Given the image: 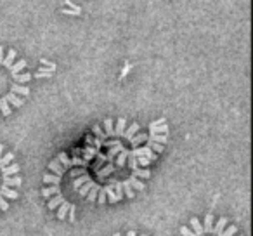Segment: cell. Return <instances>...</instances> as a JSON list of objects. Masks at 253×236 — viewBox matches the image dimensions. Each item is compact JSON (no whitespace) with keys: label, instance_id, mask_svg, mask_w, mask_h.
Instances as JSON below:
<instances>
[{"label":"cell","instance_id":"6da1fadb","mask_svg":"<svg viewBox=\"0 0 253 236\" xmlns=\"http://www.w3.org/2000/svg\"><path fill=\"white\" fill-rule=\"evenodd\" d=\"M5 99H7V102H11L12 106H16V108H19V106L25 104V101H23V99H19L18 95H14L12 92H9V94L5 95Z\"/></svg>","mask_w":253,"mask_h":236},{"label":"cell","instance_id":"7a4b0ae2","mask_svg":"<svg viewBox=\"0 0 253 236\" xmlns=\"http://www.w3.org/2000/svg\"><path fill=\"white\" fill-rule=\"evenodd\" d=\"M0 194H2V196H5V198H12V200H16V198L19 196L18 191L9 189V188H5V186H2V189H0Z\"/></svg>","mask_w":253,"mask_h":236},{"label":"cell","instance_id":"3957f363","mask_svg":"<svg viewBox=\"0 0 253 236\" xmlns=\"http://www.w3.org/2000/svg\"><path fill=\"white\" fill-rule=\"evenodd\" d=\"M68 210H70V203H68V201H63V203H61L59 212H57V217H59V221H63V219L66 217Z\"/></svg>","mask_w":253,"mask_h":236},{"label":"cell","instance_id":"277c9868","mask_svg":"<svg viewBox=\"0 0 253 236\" xmlns=\"http://www.w3.org/2000/svg\"><path fill=\"white\" fill-rule=\"evenodd\" d=\"M148 141L158 142V144H165V142H169V138H167V136H155V134H151L148 138Z\"/></svg>","mask_w":253,"mask_h":236},{"label":"cell","instance_id":"5b68a950","mask_svg":"<svg viewBox=\"0 0 253 236\" xmlns=\"http://www.w3.org/2000/svg\"><path fill=\"white\" fill-rule=\"evenodd\" d=\"M2 172H4V176H12V174H18L19 172V165H18V163H14V165H11V167H2Z\"/></svg>","mask_w":253,"mask_h":236},{"label":"cell","instance_id":"8992f818","mask_svg":"<svg viewBox=\"0 0 253 236\" xmlns=\"http://www.w3.org/2000/svg\"><path fill=\"white\" fill-rule=\"evenodd\" d=\"M225 224H227V217H220V221L217 222L215 229H211V231H213L215 235H222V229L225 228Z\"/></svg>","mask_w":253,"mask_h":236},{"label":"cell","instance_id":"52a82bcc","mask_svg":"<svg viewBox=\"0 0 253 236\" xmlns=\"http://www.w3.org/2000/svg\"><path fill=\"white\" fill-rule=\"evenodd\" d=\"M126 183H128V186H130V188H135V189H139V191L146 189V188H144V184H142L141 181H137V179H135V177H130V179L126 181Z\"/></svg>","mask_w":253,"mask_h":236},{"label":"cell","instance_id":"ba28073f","mask_svg":"<svg viewBox=\"0 0 253 236\" xmlns=\"http://www.w3.org/2000/svg\"><path fill=\"white\" fill-rule=\"evenodd\" d=\"M191 226H193V229L196 231V235H194V236H201V235H203V228H201L200 221H198L196 217L191 219Z\"/></svg>","mask_w":253,"mask_h":236},{"label":"cell","instance_id":"9c48e42d","mask_svg":"<svg viewBox=\"0 0 253 236\" xmlns=\"http://www.w3.org/2000/svg\"><path fill=\"white\" fill-rule=\"evenodd\" d=\"M0 109H2V113H4V116H9L11 115V106H9L7 99H0Z\"/></svg>","mask_w":253,"mask_h":236},{"label":"cell","instance_id":"30bf717a","mask_svg":"<svg viewBox=\"0 0 253 236\" xmlns=\"http://www.w3.org/2000/svg\"><path fill=\"white\" fill-rule=\"evenodd\" d=\"M87 183H90V177H88V176H82L80 179H77L73 183V188H75V189H80V188L84 186V184H87Z\"/></svg>","mask_w":253,"mask_h":236},{"label":"cell","instance_id":"8fae6325","mask_svg":"<svg viewBox=\"0 0 253 236\" xmlns=\"http://www.w3.org/2000/svg\"><path fill=\"white\" fill-rule=\"evenodd\" d=\"M132 177H135V179H137V177H142V179H148V177H151V172H149L148 169H144V170H139V169H135L134 170V176Z\"/></svg>","mask_w":253,"mask_h":236},{"label":"cell","instance_id":"7c38bea8","mask_svg":"<svg viewBox=\"0 0 253 236\" xmlns=\"http://www.w3.org/2000/svg\"><path fill=\"white\" fill-rule=\"evenodd\" d=\"M137 131H139V124H132L130 127H128V131H126L123 136H125V138L128 139V141H130V139L134 138V134H135V132H137Z\"/></svg>","mask_w":253,"mask_h":236},{"label":"cell","instance_id":"4fadbf2b","mask_svg":"<svg viewBox=\"0 0 253 236\" xmlns=\"http://www.w3.org/2000/svg\"><path fill=\"white\" fill-rule=\"evenodd\" d=\"M14 57H16V50L11 49V50H9V54H7V57L4 59V66L5 68H11L12 66V61H14Z\"/></svg>","mask_w":253,"mask_h":236},{"label":"cell","instance_id":"5bb4252c","mask_svg":"<svg viewBox=\"0 0 253 236\" xmlns=\"http://www.w3.org/2000/svg\"><path fill=\"white\" fill-rule=\"evenodd\" d=\"M50 194H61L59 193V186H52V188H47V189H42V196L49 198Z\"/></svg>","mask_w":253,"mask_h":236},{"label":"cell","instance_id":"9a60e30c","mask_svg":"<svg viewBox=\"0 0 253 236\" xmlns=\"http://www.w3.org/2000/svg\"><path fill=\"white\" fill-rule=\"evenodd\" d=\"M49 169L52 170V172H56V174H57V177L61 176V170H63V169H61V163H59V160H52V162L49 163Z\"/></svg>","mask_w":253,"mask_h":236},{"label":"cell","instance_id":"2e32d148","mask_svg":"<svg viewBox=\"0 0 253 236\" xmlns=\"http://www.w3.org/2000/svg\"><path fill=\"white\" fill-rule=\"evenodd\" d=\"M4 186H21V179L19 177H14V179H9V177H4Z\"/></svg>","mask_w":253,"mask_h":236},{"label":"cell","instance_id":"e0dca14e","mask_svg":"<svg viewBox=\"0 0 253 236\" xmlns=\"http://www.w3.org/2000/svg\"><path fill=\"white\" fill-rule=\"evenodd\" d=\"M149 131H151V134H160V132H169V125L163 124V125H158V127H151L149 125Z\"/></svg>","mask_w":253,"mask_h":236},{"label":"cell","instance_id":"ac0fdd59","mask_svg":"<svg viewBox=\"0 0 253 236\" xmlns=\"http://www.w3.org/2000/svg\"><path fill=\"white\" fill-rule=\"evenodd\" d=\"M43 183H50V184H54V186H59L61 177H57V176H43Z\"/></svg>","mask_w":253,"mask_h":236},{"label":"cell","instance_id":"d6986e66","mask_svg":"<svg viewBox=\"0 0 253 236\" xmlns=\"http://www.w3.org/2000/svg\"><path fill=\"white\" fill-rule=\"evenodd\" d=\"M25 66H26V61H25V59H21V61H18L16 64H12V66H11L12 75H18V71H21Z\"/></svg>","mask_w":253,"mask_h":236},{"label":"cell","instance_id":"ffe728a7","mask_svg":"<svg viewBox=\"0 0 253 236\" xmlns=\"http://www.w3.org/2000/svg\"><path fill=\"white\" fill-rule=\"evenodd\" d=\"M59 203H63V194H57L56 198H52V200L49 201V210H54Z\"/></svg>","mask_w":253,"mask_h":236},{"label":"cell","instance_id":"44dd1931","mask_svg":"<svg viewBox=\"0 0 253 236\" xmlns=\"http://www.w3.org/2000/svg\"><path fill=\"white\" fill-rule=\"evenodd\" d=\"M104 127H106V136H115V131H113V120H111V118H106V120H104Z\"/></svg>","mask_w":253,"mask_h":236},{"label":"cell","instance_id":"7402d4cb","mask_svg":"<svg viewBox=\"0 0 253 236\" xmlns=\"http://www.w3.org/2000/svg\"><path fill=\"white\" fill-rule=\"evenodd\" d=\"M12 91L18 92V94H23V95H28L30 94V89L28 87H21V85H18V84L12 85Z\"/></svg>","mask_w":253,"mask_h":236},{"label":"cell","instance_id":"603a6c76","mask_svg":"<svg viewBox=\"0 0 253 236\" xmlns=\"http://www.w3.org/2000/svg\"><path fill=\"white\" fill-rule=\"evenodd\" d=\"M144 141H148V136H146V134H139V136H135V138L130 139L132 146H137L139 142H144Z\"/></svg>","mask_w":253,"mask_h":236},{"label":"cell","instance_id":"cb8c5ba5","mask_svg":"<svg viewBox=\"0 0 253 236\" xmlns=\"http://www.w3.org/2000/svg\"><path fill=\"white\" fill-rule=\"evenodd\" d=\"M97 193H99V186H92L90 191H88V201H95L97 200Z\"/></svg>","mask_w":253,"mask_h":236},{"label":"cell","instance_id":"d4e9b609","mask_svg":"<svg viewBox=\"0 0 253 236\" xmlns=\"http://www.w3.org/2000/svg\"><path fill=\"white\" fill-rule=\"evenodd\" d=\"M104 189H106V196L109 198V201H111V203H115V201H118V200H116V194L113 193V186H111V184H109V186H106Z\"/></svg>","mask_w":253,"mask_h":236},{"label":"cell","instance_id":"484cf974","mask_svg":"<svg viewBox=\"0 0 253 236\" xmlns=\"http://www.w3.org/2000/svg\"><path fill=\"white\" fill-rule=\"evenodd\" d=\"M12 160H14V155H12V153H7L4 158L0 160V169H2V167H7V163L12 162Z\"/></svg>","mask_w":253,"mask_h":236},{"label":"cell","instance_id":"4316f807","mask_svg":"<svg viewBox=\"0 0 253 236\" xmlns=\"http://www.w3.org/2000/svg\"><path fill=\"white\" fill-rule=\"evenodd\" d=\"M126 156H128V151H125V149H123V151L120 153L118 160H116V163H118V167H123V165H125V160H126Z\"/></svg>","mask_w":253,"mask_h":236},{"label":"cell","instance_id":"83f0119b","mask_svg":"<svg viewBox=\"0 0 253 236\" xmlns=\"http://www.w3.org/2000/svg\"><path fill=\"white\" fill-rule=\"evenodd\" d=\"M123 129H125V118H120L116 125V136H123Z\"/></svg>","mask_w":253,"mask_h":236},{"label":"cell","instance_id":"f1b7e54d","mask_svg":"<svg viewBox=\"0 0 253 236\" xmlns=\"http://www.w3.org/2000/svg\"><path fill=\"white\" fill-rule=\"evenodd\" d=\"M92 186H94L92 183H87L84 188H80V189H78V194H80V196H87V193L90 191V188H92Z\"/></svg>","mask_w":253,"mask_h":236},{"label":"cell","instance_id":"f546056e","mask_svg":"<svg viewBox=\"0 0 253 236\" xmlns=\"http://www.w3.org/2000/svg\"><path fill=\"white\" fill-rule=\"evenodd\" d=\"M122 189H125V194H126L128 198H134V191H132V188L128 186V183H126V181L122 184Z\"/></svg>","mask_w":253,"mask_h":236},{"label":"cell","instance_id":"4dcf8cb0","mask_svg":"<svg viewBox=\"0 0 253 236\" xmlns=\"http://www.w3.org/2000/svg\"><path fill=\"white\" fill-rule=\"evenodd\" d=\"M122 151H123V146H122V144H118V146H116V148H111V151H109L108 160H113V156L118 155V153H122Z\"/></svg>","mask_w":253,"mask_h":236},{"label":"cell","instance_id":"1f68e13d","mask_svg":"<svg viewBox=\"0 0 253 236\" xmlns=\"http://www.w3.org/2000/svg\"><path fill=\"white\" fill-rule=\"evenodd\" d=\"M111 172H115V167H113V165H108L106 169H102L101 172H99V177H106V176H109Z\"/></svg>","mask_w":253,"mask_h":236},{"label":"cell","instance_id":"d6a6232c","mask_svg":"<svg viewBox=\"0 0 253 236\" xmlns=\"http://www.w3.org/2000/svg\"><path fill=\"white\" fill-rule=\"evenodd\" d=\"M135 162H137V165H141V167H148L149 163H151L148 158H144V156H139V158H135Z\"/></svg>","mask_w":253,"mask_h":236},{"label":"cell","instance_id":"836d02e7","mask_svg":"<svg viewBox=\"0 0 253 236\" xmlns=\"http://www.w3.org/2000/svg\"><path fill=\"white\" fill-rule=\"evenodd\" d=\"M115 188H116V193H115V194H116V200H118V201H120V200H122V198H123L122 184H120V183H118V184H115Z\"/></svg>","mask_w":253,"mask_h":236},{"label":"cell","instance_id":"e575fe53","mask_svg":"<svg viewBox=\"0 0 253 236\" xmlns=\"http://www.w3.org/2000/svg\"><path fill=\"white\" fill-rule=\"evenodd\" d=\"M148 148H155L158 153H162V151H163V146H162V144H158V142H151V141H148Z\"/></svg>","mask_w":253,"mask_h":236},{"label":"cell","instance_id":"d590c367","mask_svg":"<svg viewBox=\"0 0 253 236\" xmlns=\"http://www.w3.org/2000/svg\"><path fill=\"white\" fill-rule=\"evenodd\" d=\"M97 201H99V203H104V201H106V189H104V188H101V189H99Z\"/></svg>","mask_w":253,"mask_h":236},{"label":"cell","instance_id":"8d00e7d4","mask_svg":"<svg viewBox=\"0 0 253 236\" xmlns=\"http://www.w3.org/2000/svg\"><path fill=\"white\" fill-rule=\"evenodd\" d=\"M236 231H238V228H236V226H231V228H227V231H225V233H222L220 236H232Z\"/></svg>","mask_w":253,"mask_h":236},{"label":"cell","instance_id":"74e56055","mask_svg":"<svg viewBox=\"0 0 253 236\" xmlns=\"http://www.w3.org/2000/svg\"><path fill=\"white\" fill-rule=\"evenodd\" d=\"M57 160H61V162H63L66 167H70V165H71V163H70V158H68V156L64 155V153H61V155H59V158H57Z\"/></svg>","mask_w":253,"mask_h":236},{"label":"cell","instance_id":"f35d334b","mask_svg":"<svg viewBox=\"0 0 253 236\" xmlns=\"http://www.w3.org/2000/svg\"><path fill=\"white\" fill-rule=\"evenodd\" d=\"M70 163H71V165H85V160H82V158H73V160H70Z\"/></svg>","mask_w":253,"mask_h":236},{"label":"cell","instance_id":"ab89813d","mask_svg":"<svg viewBox=\"0 0 253 236\" xmlns=\"http://www.w3.org/2000/svg\"><path fill=\"white\" fill-rule=\"evenodd\" d=\"M42 64H43V66H47V68H49V70H50V73H52V71H54V68H56L52 63H49V61H45V59H42Z\"/></svg>","mask_w":253,"mask_h":236},{"label":"cell","instance_id":"60d3db41","mask_svg":"<svg viewBox=\"0 0 253 236\" xmlns=\"http://www.w3.org/2000/svg\"><path fill=\"white\" fill-rule=\"evenodd\" d=\"M180 233H182V235H184V236H194V235H193V233H191V231H189V229H187V228H186V226H182V228H180Z\"/></svg>","mask_w":253,"mask_h":236},{"label":"cell","instance_id":"b9f144b4","mask_svg":"<svg viewBox=\"0 0 253 236\" xmlns=\"http://www.w3.org/2000/svg\"><path fill=\"white\" fill-rule=\"evenodd\" d=\"M165 120H167V118H160V120L153 122V124H151V127H158V125H163V124H165Z\"/></svg>","mask_w":253,"mask_h":236},{"label":"cell","instance_id":"7bdbcfd3","mask_svg":"<svg viewBox=\"0 0 253 236\" xmlns=\"http://www.w3.org/2000/svg\"><path fill=\"white\" fill-rule=\"evenodd\" d=\"M68 212H70V221L73 222L75 221V205H73V207H70V210H68Z\"/></svg>","mask_w":253,"mask_h":236},{"label":"cell","instance_id":"ee69618b","mask_svg":"<svg viewBox=\"0 0 253 236\" xmlns=\"http://www.w3.org/2000/svg\"><path fill=\"white\" fill-rule=\"evenodd\" d=\"M94 132H95V136H99V138H101V136H104L101 132V127H99V125H94Z\"/></svg>","mask_w":253,"mask_h":236},{"label":"cell","instance_id":"f6af8a7d","mask_svg":"<svg viewBox=\"0 0 253 236\" xmlns=\"http://www.w3.org/2000/svg\"><path fill=\"white\" fill-rule=\"evenodd\" d=\"M50 75H52V73H50V71H45V73H37V77L42 78V77H50Z\"/></svg>","mask_w":253,"mask_h":236},{"label":"cell","instance_id":"bcb514c9","mask_svg":"<svg viewBox=\"0 0 253 236\" xmlns=\"http://www.w3.org/2000/svg\"><path fill=\"white\" fill-rule=\"evenodd\" d=\"M2 50H4V49H2V47H0V63H2Z\"/></svg>","mask_w":253,"mask_h":236},{"label":"cell","instance_id":"7dc6e473","mask_svg":"<svg viewBox=\"0 0 253 236\" xmlns=\"http://www.w3.org/2000/svg\"><path fill=\"white\" fill-rule=\"evenodd\" d=\"M128 236H135V231H128Z\"/></svg>","mask_w":253,"mask_h":236},{"label":"cell","instance_id":"c3c4849f","mask_svg":"<svg viewBox=\"0 0 253 236\" xmlns=\"http://www.w3.org/2000/svg\"><path fill=\"white\" fill-rule=\"evenodd\" d=\"M2 151H4V146L0 144V155H2Z\"/></svg>","mask_w":253,"mask_h":236},{"label":"cell","instance_id":"681fc988","mask_svg":"<svg viewBox=\"0 0 253 236\" xmlns=\"http://www.w3.org/2000/svg\"><path fill=\"white\" fill-rule=\"evenodd\" d=\"M142 236H146V235H142Z\"/></svg>","mask_w":253,"mask_h":236}]
</instances>
